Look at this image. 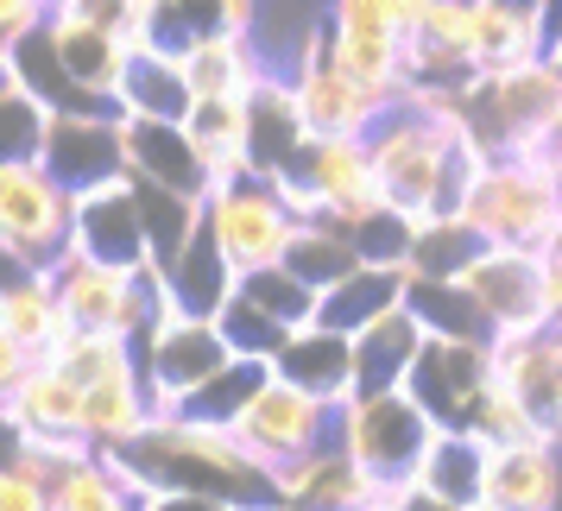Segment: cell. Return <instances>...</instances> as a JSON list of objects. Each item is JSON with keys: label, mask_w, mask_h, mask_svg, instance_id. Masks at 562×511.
I'll list each match as a JSON object with an SVG mask.
<instances>
[{"label": "cell", "mask_w": 562, "mask_h": 511, "mask_svg": "<svg viewBox=\"0 0 562 511\" xmlns=\"http://www.w3.org/2000/svg\"><path fill=\"white\" fill-rule=\"evenodd\" d=\"M461 215L493 240V247H525L550 253L562 234V183L543 158H486Z\"/></svg>", "instance_id": "obj_2"}, {"label": "cell", "mask_w": 562, "mask_h": 511, "mask_svg": "<svg viewBox=\"0 0 562 511\" xmlns=\"http://www.w3.org/2000/svg\"><path fill=\"white\" fill-rule=\"evenodd\" d=\"M38 272H45V265H38V259H32V253H20L13 240H0V291H13V284L38 279Z\"/></svg>", "instance_id": "obj_46"}, {"label": "cell", "mask_w": 562, "mask_h": 511, "mask_svg": "<svg viewBox=\"0 0 562 511\" xmlns=\"http://www.w3.org/2000/svg\"><path fill=\"white\" fill-rule=\"evenodd\" d=\"M52 20H82V26H108L127 45H146V20L153 0H52Z\"/></svg>", "instance_id": "obj_41"}, {"label": "cell", "mask_w": 562, "mask_h": 511, "mask_svg": "<svg viewBox=\"0 0 562 511\" xmlns=\"http://www.w3.org/2000/svg\"><path fill=\"white\" fill-rule=\"evenodd\" d=\"M279 178H304L316 196H323V215H335L341 228L348 222H360L367 208H380V178H373V152H367V139H316L310 133L304 152H297V164L291 171H279Z\"/></svg>", "instance_id": "obj_15"}, {"label": "cell", "mask_w": 562, "mask_h": 511, "mask_svg": "<svg viewBox=\"0 0 562 511\" xmlns=\"http://www.w3.org/2000/svg\"><path fill=\"white\" fill-rule=\"evenodd\" d=\"M222 360H228V341L215 329V316H183V309H171V316L139 341V379H146L153 417H171Z\"/></svg>", "instance_id": "obj_8"}, {"label": "cell", "mask_w": 562, "mask_h": 511, "mask_svg": "<svg viewBox=\"0 0 562 511\" xmlns=\"http://www.w3.org/2000/svg\"><path fill=\"white\" fill-rule=\"evenodd\" d=\"M45 20H52V0H0V52L13 38H26L32 26H45Z\"/></svg>", "instance_id": "obj_43"}, {"label": "cell", "mask_w": 562, "mask_h": 511, "mask_svg": "<svg viewBox=\"0 0 562 511\" xmlns=\"http://www.w3.org/2000/svg\"><path fill=\"white\" fill-rule=\"evenodd\" d=\"M183 127L203 152L209 178H234V171H254V152H247V95H196Z\"/></svg>", "instance_id": "obj_28"}, {"label": "cell", "mask_w": 562, "mask_h": 511, "mask_svg": "<svg viewBox=\"0 0 562 511\" xmlns=\"http://www.w3.org/2000/svg\"><path fill=\"white\" fill-rule=\"evenodd\" d=\"M45 164L64 190H95V183L121 178L127 152H121V114H89V107H52L45 127Z\"/></svg>", "instance_id": "obj_13"}, {"label": "cell", "mask_w": 562, "mask_h": 511, "mask_svg": "<svg viewBox=\"0 0 562 511\" xmlns=\"http://www.w3.org/2000/svg\"><path fill=\"white\" fill-rule=\"evenodd\" d=\"M234 435H240V448L272 474V467H284V461L310 455V448H323V442H335V405H323L316 391H304V385L291 379H272L254 391V405L234 417Z\"/></svg>", "instance_id": "obj_7"}, {"label": "cell", "mask_w": 562, "mask_h": 511, "mask_svg": "<svg viewBox=\"0 0 562 511\" xmlns=\"http://www.w3.org/2000/svg\"><path fill=\"white\" fill-rule=\"evenodd\" d=\"M380 492H385V480L367 461L348 455L341 442H323V448L272 467V499L297 506V511H367V506H380Z\"/></svg>", "instance_id": "obj_10"}, {"label": "cell", "mask_w": 562, "mask_h": 511, "mask_svg": "<svg viewBox=\"0 0 562 511\" xmlns=\"http://www.w3.org/2000/svg\"><path fill=\"white\" fill-rule=\"evenodd\" d=\"M240 291H247L259 309H272L284 329H310V322H316V309H323V291H316L310 279H297L284 259H272V265H254V272H240Z\"/></svg>", "instance_id": "obj_37"}, {"label": "cell", "mask_w": 562, "mask_h": 511, "mask_svg": "<svg viewBox=\"0 0 562 511\" xmlns=\"http://www.w3.org/2000/svg\"><path fill=\"white\" fill-rule=\"evenodd\" d=\"M203 222L222 240V253L234 259V272H254V265L284 259L291 253V234H297V215L284 208L279 183L266 178V171L215 178L203 196Z\"/></svg>", "instance_id": "obj_3"}, {"label": "cell", "mask_w": 562, "mask_h": 511, "mask_svg": "<svg viewBox=\"0 0 562 511\" xmlns=\"http://www.w3.org/2000/svg\"><path fill=\"white\" fill-rule=\"evenodd\" d=\"M481 511H562V448L557 442L486 448V506Z\"/></svg>", "instance_id": "obj_16"}, {"label": "cell", "mask_w": 562, "mask_h": 511, "mask_svg": "<svg viewBox=\"0 0 562 511\" xmlns=\"http://www.w3.org/2000/svg\"><path fill=\"white\" fill-rule=\"evenodd\" d=\"M486 247H493V240H486L468 215H430V222L417 228V247H411V279H461Z\"/></svg>", "instance_id": "obj_32"}, {"label": "cell", "mask_w": 562, "mask_h": 511, "mask_svg": "<svg viewBox=\"0 0 562 511\" xmlns=\"http://www.w3.org/2000/svg\"><path fill=\"white\" fill-rule=\"evenodd\" d=\"M7 410L32 435H82V379L64 373L57 360H32V373L13 385Z\"/></svg>", "instance_id": "obj_25"}, {"label": "cell", "mask_w": 562, "mask_h": 511, "mask_svg": "<svg viewBox=\"0 0 562 511\" xmlns=\"http://www.w3.org/2000/svg\"><path fill=\"white\" fill-rule=\"evenodd\" d=\"M272 379V360H247V354H228L215 373H209L190 398H183V417H196V423H234L240 410L254 405V391Z\"/></svg>", "instance_id": "obj_33"}, {"label": "cell", "mask_w": 562, "mask_h": 511, "mask_svg": "<svg viewBox=\"0 0 562 511\" xmlns=\"http://www.w3.org/2000/svg\"><path fill=\"white\" fill-rule=\"evenodd\" d=\"M0 511H52V474L38 461L0 467Z\"/></svg>", "instance_id": "obj_42"}, {"label": "cell", "mask_w": 562, "mask_h": 511, "mask_svg": "<svg viewBox=\"0 0 562 511\" xmlns=\"http://www.w3.org/2000/svg\"><path fill=\"white\" fill-rule=\"evenodd\" d=\"M417 228H424L417 215L380 203V208H367L360 222H348V240H355V253L367 259V265H405L411 247H417Z\"/></svg>", "instance_id": "obj_39"}, {"label": "cell", "mask_w": 562, "mask_h": 511, "mask_svg": "<svg viewBox=\"0 0 562 511\" xmlns=\"http://www.w3.org/2000/svg\"><path fill=\"white\" fill-rule=\"evenodd\" d=\"M543 164H550V171H557V183H562V133L550 139V158H543Z\"/></svg>", "instance_id": "obj_48"}, {"label": "cell", "mask_w": 562, "mask_h": 511, "mask_svg": "<svg viewBox=\"0 0 562 511\" xmlns=\"http://www.w3.org/2000/svg\"><path fill=\"white\" fill-rule=\"evenodd\" d=\"M367 511H385V506H367Z\"/></svg>", "instance_id": "obj_50"}, {"label": "cell", "mask_w": 562, "mask_h": 511, "mask_svg": "<svg viewBox=\"0 0 562 511\" xmlns=\"http://www.w3.org/2000/svg\"><path fill=\"white\" fill-rule=\"evenodd\" d=\"M405 284H411V259L405 265H367V259H360L348 279H335L329 291H323L316 322H323V329H341V334H360L367 322H380L385 309L405 304Z\"/></svg>", "instance_id": "obj_23"}, {"label": "cell", "mask_w": 562, "mask_h": 511, "mask_svg": "<svg viewBox=\"0 0 562 511\" xmlns=\"http://www.w3.org/2000/svg\"><path fill=\"white\" fill-rule=\"evenodd\" d=\"M70 247L89 259H108V265H127L139 272L153 259V240H146V222H139V196H133V178L95 183V190H77V222H70Z\"/></svg>", "instance_id": "obj_12"}, {"label": "cell", "mask_w": 562, "mask_h": 511, "mask_svg": "<svg viewBox=\"0 0 562 511\" xmlns=\"http://www.w3.org/2000/svg\"><path fill=\"white\" fill-rule=\"evenodd\" d=\"M550 253H562V234H557V247H550Z\"/></svg>", "instance_id": "obj_49"}, {"label": "cell", "mask_w": 562, "mask_h": 511, "mask_svg": "<svg viewBox=\"0 0 562 511\" xmlns=\"http://www.w3.org/2000/svg\"><path fill=\"white\" fill-rule=\"evenodd\" d=\"M0 322L26 341L32 354L45 360L57 354V341L77 329L70 316H64V304H57V291H52V272H38V279L26 284H13V291H0Z\"/></svg>", "instance_id": "obj_31"}, {"label": "cell", "mask_w": 562, "mask_h": 511, "mask_svg": "<svg viewBox=\"0 0 562 511\" xmlns=\"http://www.w3.org/2000/svg\"><path fill=\"white\" fill-rule=\"evenodd\" d=\"M146 511H234V506L228 499H215V492H165V486H158Z\"/></svg>", "instance_id": "obj_45"}, {"label": "cell", "mask_w": 562, "mask_h": 511, "mask_svg": "<svg viewBox=\"0 0 562 511\" xmlns=\"http://www.w3.org/2000/svg\"><path fill=\"white\" fill-rule=\"evenodd\" d=\"M114 455H127L165 492H215L228 506L272 499V474L240 448L234 423H196V417L171 410V417H153V430L133 448H114Z\"/></svg>", "instance_id": "obj_1"}, {"label": "cell", "mask_w": 562, "mask_h": 511, "mask_svg": "<svg viewBox=\"0 0 562 511\" xmlns=\"http://www.w3.org/2000/svg\"><path fill=\"white\" fill-rule=\"evenodd\" d=\"M411 480L424 486L430 499H442V506L481 511L486 506V442L474 430H436Z\"/></svg>", "instance_id": "obj_21"}, {"label": "cell", "mask_w": 562, "mask_h": 511, "mask_svg": "<svg viewBox=\"0 0 562 511\" xmlns=\"http://www.w3.org/2000/svg\"><path fill=\"white\" fill-rule=\"evenodd\" d=\"M323 20L341 38H392L405 45L417 20H424V0H323Z\"/></svg>", "instance_id": "obj_36"}, {"label": "cell", "mask_w": 562, "mask_h": 511, "mask_svg": "<svg viewBox=\"0 0 562 511\" xmlns=\"http://www.w3.org/2000/svg\"><path fill=\"white\" fill-rule=\"evenodd\" d=\"M272 373L291 379V385H304V391H316L323 405L341 410L360 391V379H355V334L323 329V322L291 329V341H284L279 360H272Z\"/></svg>", "instance_id": "obj_18"}, {"label": "cell", "mask_w": 562, "mask_h": 511, "mask_svg": "<svg viewBox=\"0 0 562 511\" xmlns=\"http://www.w3.org/2000/svg\"><path fill=\"white\" fill-rule=\"evenodd\" d=\"M70 222H77V190H64L45 158L0 164V240H13L20 253H32L52 272L70 253Z\"/></svg>", "instance_id": "obj_5"}, {"label": "cell", "mask_w": 562, "mask_h": 511, "mask_svg": "<svg viewBox=\"0 0 562 511\" xmlns=\"http://www.w3.org/2000/svg\"><path fill=\"white\" fill-rule=\"evenodd\" d=\"M0 64H7V82H20V89L38 95L45 107H77V82L64 70V45H57L52 20L32 26L26 38H13V45L0 52Z\"/></svg>", "instance_id": "obj_30"}, {"label": "cell", "mask_w": 562, "mask_h": 511, "mask_svg": "<svg viewBox=\"0 0 562 511\" xmlns=\"http://www.w3.org/2000/svg\"><path fill=\"white\" fill-rule=\"evenodd\" d=\"M543 322L562 329V253H543Z\"/></svg>", "instance_id": "obj_47"}, {"label": "cell", "mask_w": 562, "mask_h": 511, "mask_svg": "<svg viewBox=\"0 0 562 511\" xmlns=\"http://www.w3.org/2000/svg\"><path fill=\"white\" fill-rule=\"evenodd\" d=\"M215 329L228 341V354H247V360H279V348L291 341V329H284L272 309H259L247 291H234L228 304L215 309Z\"/></svg>", "instance_id": "obj_38"}, {"label": "cell", "mask_w": 562, "mask_h": 511, "mask_svg": "<svg viewBox=\"0 0 562 511\" xmlns=\"http://www.w3.org/2000/svg\"><path fill=\"white\" fill-rule=\"evenodd\" d=\"M45 127H52V107L26 95L20 82H0V164L7 158H45Z\"/></svg>", "instance_id": "obj_40"}, {"label": "cell", "mask_w": 562, "mask_h": 511, "mask_svg": "<svg viewBox=\"0 0 562 511\" xmlns=\"http://www.w3.org/2000/svg\"><path fill=\"white\" fill-rule=\"evenodd\" d=\"M32 360H38V354H32V348H26L13 329H7V322H0V405L13 398V385L32 373Z\"/></svg>", "instance_id": "obj_44"}, {"label": "cell", "mask_w": 562, "mask_h": 511, "mask_svg": "<svg viewBox=\"0 0 562 511\" xmlns=\"http://www.w3.org/2000/svg\"><path fill=\"white\" fill-rule=\"evenodd\" d=\"M550 26H543V0H474V70H518L543 57Z\"/></svg>", "instance_id": "obj_20"}, {"label": "cell", "mask_w": 562, "mask_h": 511, "mask_svg": "<svg viewBox=\"0 0 562 511\" xmlns=\"http://www.w3.org/2000/svg\"><path fill=\"white\" fill-rule=\"evenodd\" d=\"M284 77H291V89H297L304 127L316 133V139H367L373 121L385 114L380 95H373L367 82H355L329 57V26H323V20L304 32V45H297V57H291Z\"/></svg>", "instance_id": "obj_6"}, {"label": "cell", "mask_w": 562, "mask_h": 511, "mask_svg": "<svg viewBox=\"0 0 562 511\" xmlns=\"http://www.w3.org/2000/svg\"><path fill=\"white\" fill-rule=\"evenodd\" d=\"M424 348V322L411 316L405 304L385 309L380 322H367L355 334V379L360 391H385V385H405L411 379V360Z\"/></svg>", "instance_id": "obj_26"}, {"label": "cell", "mask_w": 562, "mask_h": 511, "mask_svg": "<svg viewBox=\"0 0 562 511\" xmlns=\"http://www.w3.org/2000/svg\"><path fill=\"white\" fill-rule=\"evenodd\" d=\"M183 77L196 95H254V82L266 77L254 32H209L183 52Z\"/></svg>", "instance_id": "obj_27"}, {"label": "cell", "mask_w": 562, "mask_h": 511, "mask_svg": "<svg viewBox=\"0 0 562 511\" xmlns=\"http://www.w3.org/2000/svg\"><path fill=\"white\" fill-rule=\"evenodd\" d=\"M461 279H468V291L481 297L486 322H493V341L550 329V322H543V253H525V247H486Z\"/></svg>", "instance_id": "obj_11"}, {"label": "cell", "mask_w": 562, "mask_h": 511, "mask_svg": "<svg viewBox=\"0 0 562 511\" xmlns=\"http://www.w3.org/2000/svg\"><path fill=\"white\" fill-rule=\"evenodd\" d=\"M284 265H291L297 279H310L316 291H329L335 279H348L360 265V253H355V240H348V228H341L335 215H316V222H297Z\"/></svg>", "instance_id": "obj_34"}, {"label": "cell", "mask_w": 562, "mask_h": 511, "mask_svg": "<svg viewBox=\"0 0 562 511\" xmlns=\"http://www.w3.org/2000/svg\"><path fill=\"white\" fill-rule=\"evenodd\" d=\"M493 379V341H456V334H424L411 360L405 391L430 410L436 430H468V410Z\"/></svg>", "instance_id": "obj_9"}, {"label": "cell", "mask_w": 562, "mask_h": 511, "mask_svg": "<svg viewBox=\"0 0 562 511\" xmlns=\"http://www.w3.org/2000/svg\"><path fill=\"white\" fill-rule=\"evenodd\" d=\"M468 430L481 435L486 448H506V442H557V435L537 423V410L525 405L499 373L481 385V398H474V410H468Z\"/></svg>", "instance_id": "obj_35"}, {"label": "cell", "mask_w": 562, "mask_h": 511, "mask_svg": "<svg viewBox=\"0 0 562 511\" xmlns=\"http://www.w3.org/2000/svg\"><path fill=\"white\" fill-rule=\"evenodd\" d=\"M196 102V89L183 77V57L158 52V45H133L127 70H121V114H158V121H183Z\"/></svg>", "instance_id": "obj_24"}, {"label": "cell", "mask_w": 562, "mask_h": 511, "mask_svg": "<svg viewBox=\"0 0 562 511\" xmlns=\"http://www.w3.org/2000/svg\"><path fill=\"white\" fill-rule=\"evenodd\" d=\"M430 410L411 398L405 385H385V391H355L348 405L335 410V442L355 461H367L380 480H411L417 461L430 448Z\"/></svg>", "instance_id": "obj_4"}, {"label": "cell", "mask_w": 562, "mask_h": 511, "mask_svg": "<svg viewBox=\"0 0 562 511\" xmlns=\"http://www.w3.org/2000/svg\"><path fill=\"white\" fill-rule=\"evenodd\" d=\"M158 272H165V291H171V304H178L183 316H215V309L240 291V272H234V259L222 253V240L209 234V222H196L190 240H183L171 259H158Z\"/></svg>", "instance_id": "obj_19"}, {"label": "cell", "mask_w": 562, "mask_h": 511, "mask_svg": "<svg viewBox=\"0 0 562 511\" xmlns=\"http://www.w3.org/2000/svg\"><path fill=\"white\" fill-rule=\"evenodd\" d=\"M405 309L424 322V334H456V341H493L481 297L468 291V279H411Z\"/></svg>", "instance_id": "obj_29"}, {"label": "cell", "mask_w": 562, "mask_h": 511, "mask_svg": "<svg viewBox=\"0 0 562 511\" xmlns=\"http://www.w3.org/2000/svg\"><path fill=\"white\" fill-rule=\"evenodd\" d=\"M146 430H153V398H146L139 366H121L108 379L82 385V435L95 448H133Z\"/></svg>", "instance_id": "obj_22"}, {"label": "cell", "mask_w": 562, "mask_h": 511, "mask_svg": "<svg viewBox=\"0 0 562 511\" xmlns=\"http://www.w3.org/2000/svg\"><path fill=\"white\" fill-rule=\"evenodd\" d=\"M158 486L114 448H89L52 480V511H146Z\"/></svg>", "instance_id": "obj_17"}, {"label": "cell", "mask_w": 562, "mask_h": 511, "mask_svg": "<svg viewBox=\"0 0 562 511\" xmlns=\"http://www.w3.org/2000/svg\"><path fill=\"white\" fill-rule=\"evenodd\" d=\"M121 152H127V178L178 190V196H209V164L183 121H158V114H121Z\"/></svg>", "instance_id": "obj_14"}]
</instances>
